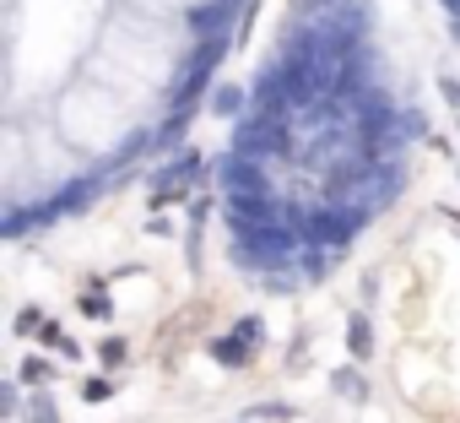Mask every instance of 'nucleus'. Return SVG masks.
Returning <instances> with one entry per match:
<instances>
[{
  "label": "nucleus",
  "mask_w": 460,
  "mask_h": 423,
  "mask_svg": "<svg viewBox=\"0 0 460 423\" xmlns=\"http://www.w3.org/2000/svg\"><path fill=\"white\" fill-rule=\"evenodd\" d=\"M250 104H255L250 82H227V76H217V87L206 93V114H211V120H244Z\"/></svg>",
  "instance_id": "f257e3e1"
},
{
  "label": "nucleus",
  "mask_w": 460,
  "mask_h": 423,
  "mask_svg": "<svg viewBox=\"0 0 460 423\" xmlns=\"http://www.w3.org/2000/svg\"><path fill=\"white\" fill-rule=\"evenodd\" d=\"M206 353H211L222 369H255V358H261V347H255L250 337H239V331H217V337L206 342Z\"/></svg>",
  "instance_id": "f03ea898"
},
{
  "label": "nucleus",
  "mask_w": 460,
  "mask_h": 423,
  "mask_svg": "<svg viewBox=\"0 0 460 423\" xmlns=\"http://www.w3.org/2000/svg\"><path fill=\"white\" fill-rule=\"evenodd\" d=\"M341 342H347V358H358V364H368V358L379 353V342H374V315H368V304H352V310H347V331H341Z\"/></svg>",
  "instance_id": "7ed1b4c3"
},
{
  "label": "nucleus",
  "mask_w": 460,
  "mask_h": 423,
  "mask_svg": "<svg viewBox=\"0 0 460 423\" xmlns=\"http://www.w3.org/2000/svg\"><path fill=\"white\" fill-rule=\"evenodd\" d=\"M76 310L87 320H114V293H109V277H82L76 283Z\"/></svg>",
  "instance_id": "20e7f679"
},
{
  "label": "nucleus",
  "mask_w": 460,
  "mask_h": 423,
  "mask_svg": "<svg viewBox=\"0 0 460 423\" xmlns=\"http://www.w3.org/2000/svg\"><path fill=\"white\" fill-rule=\"evenodd\" d=\"M331 396L358 401V407L374 396V385H368V374H363V364H358V358H347V364H336V369H331Z\"/></svg>",
  "instance_id": "39448f33"
},
{
  "label": "nucleus",
  "mask_w": 460,
  "mask_h": 423,
  "mask_svg": "<svg viewBox=\"0 0 460 423\" xmlns=\"http://www.w3.org/2000/svg\"><path fill=\"white\" fill-rule=\"evenodd\" d=\"M60 364H66L60 353H28V358L17 364V380H22L28 391H44V385L60 380Z\"/></svg>",
  "instance_id": "423d86ee"
},
{
  "label": "nucleus",
  "mask_w": 460,
  "mask_h": 423,
  "mask_svg": "<svg viewBox=\"0 0 460 423\" xmlns=\"http://www.w3.org/2000/svg\"><path fill=\"white\" fill-rule=\"evenodd\" d=\"M98 364H103L109 374H119V369L130 364V337H125V331H109V337L98 342Z\"/></svg>",
  "instance_id": "0eeeda50"
},
{
  "label": "nucleus",
  "mask_w": 460,
  "mask_h": 423,
  "mask_svg": "<svg viewBox=\"0 0 460 423\" xmlns=\"http://www.w3.org/2000/svg\"><path fill=\"white\" fill-rule=\"evenodd\" d=\"M76 396H82L87 407H93V401H109V396H119V374H109V369H103V374H82V380H76Z\"/></svg>",
  "instance_id": "6e6552de"
},
{
  "label": "nucleus",
  "mask_w": 460,
  "mask_h": 423,
  "mask_svg": "<svg viewBox=\"0 0 460 423\" xmlns=\"http://www.w3.org/2000/svg\"><path fill=\"white\" fill-rule=\"evenodd\" d=\"M22 423H60V407H55V396H49V385L28 396V407H22Z\"/></svg>",
  "instance_id": "1a4fd4ad"
},
{
  "label": "nucleus",
  "mask_w": 460,
  "mask_h": 423,
  "mask_svg": "<svg viewBox=\"0 0 460 423\" xmlns=\"http://www.w3.org/2000/svg\"><path fill=\"white\" fill-rule=\"evenodd\" d=\"M250 412H255V423H293V418H298V407L282 401V396H266V401H255Z\"/></svg>",
  "instance_id": "9d476101"
},
{
  "label": "nucleus",
  "mask_w": 460,
  "mask_h": 423,
  "mask_svg": "<svg viewBox=\"0 0 460 423\" xmlns=\"http://www.w3.org/2000/svg\"><path fill=\"white\" fill-rule=\"evenodd\" d=\"M309 347H314V337H309V326H298V337H293V347H288V374L309 358Z\"/></svg>",
  "instance_id": "9b49d317"
},
{
  "label": "nucleus",
  "mask_w": 460,
  "mask_h": 423,
  "mask_svg": "<svg viewBox=\"0 0 460 423\" xmlns=\"http://www.w3.org/2000/svg\"><path fill=\"white\" fill-rule=\"evenodd\" d=\"M358 304H368V310L379 304V266H368V272H363V283H358Z\"/></svg>",
  "instance_id": "f8f14e48"
},
{
  "label": "nucleus",
  "mask_w": 460,
  "mask_h": 423,
  "mask_svg": "<svg viewBox=\"0 0 460 423\" xmlns=\"http://www.w3.org/2000/svg\"><path fill=\"white\" fill-rule=\"evenodd\" d=\"M433 82H438V98H444V104H449V109L460 114V76H449V71H438Z\"/></svg>",
  "instance_id": "ddd939ff"
},
{
  "label": "nucleus",
  "mask_w": 460,
  "mask_h": 423,
  "mask_svg": "<svg viewBox=\"0 0 460 423\" xmlns=\"http://www.w3.org/2000/svg\"><path fill=\"white\" fill-rule=\"evenodd\" d=\"M39 326H44V310H17V337H39Z\"/></svg>",
  "instance_id": "4468645a"
},
{
  "label": "nucleus",
  "mask_w": 460,
  "mask_h": 423,
  "mask_svg": "<svg viewBox=\"0 0 460 423\" xmlns=\"http://www.w3.org/2000/svg\"><path fill=\"white\" fill-rule=\"evenodd\" d=\"M146 234H152V239H173V218H168V212H152V218H146Z\"/></svg>",
  "instance_id": "2eb2a0df"
},
{
  "label": "nucleus",
  "mask_w": 460,
  "mask_h": 423,
  "mask_svg": "<svg viewBox=\"0 0 460 423\" xmlns=\"http://www.w3.org/2000/svg\"><path fill=\"white\" fill-rule=\"evenodd\" d=\"M455 130H460V114H455Z\"/></svg>",
  "instance_id": "dca6fc26"
},
{
  "label": "nucleus",
  "mask_w": 460,
  "mask_h": 423,
  "mask_svg": "<svg viewBox=\"0 0 460 423\" xmlns=\"http://www.w3.org/2000/svg\"><path fill=\"white\" fill-rule=\"evenodd\" d=\"M455 174H460V168H455Z\"/></svg>",
  "instance_id": "f3484780"
}]
</instances>
